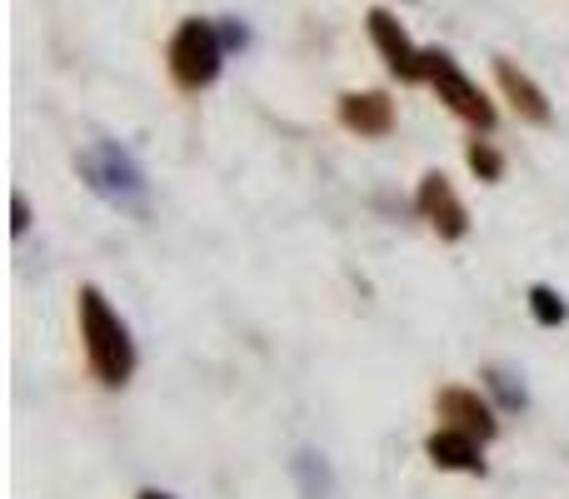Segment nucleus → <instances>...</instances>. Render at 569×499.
I'll use <instances>...</instances> for the list:
<instances>
[{
  "label": "nucleus",
  "instance_id": "obj_14",
  "mask_svg": "<svg viewBox=\"0 0 569 499\" xmlns=\"http://www.w3.org/2000/svg\"><path fill=\"white\" fill-rule=\"evenodd\" d=\"M465 166H470V176L485 180V186H500V180H505V156L490 146V140H480V136L465 146Z\"/></svg>",
  "mask_w": 569,
  "mask_h": 499
},
{
  "label": "nucleus",
  "instance_id": "obj_3",
  "mask_svg": "<svg viewBox=\"0 0 569 499\" xmlns=\"http://www.w3.org/2000/svg\"><path fill=\"white\" fill-rule=\"evenodd\" d=\"M166 66H170V80H176L186 96H196V90L216 86L220 66H226V46H220L216 20H200V16H186V20H180L176 36H170Z\"/></svg>",
  "mask_w": 569,
  "mask_h": 499
},
{
  "label": "nucleus",
  "instance_id": "obj_16",
  "mask_svg": "<svg viewBox=\"0 0 569 499\" xmlns=\"http://www.w3.org/2000/svg\"><path fill=\"white\" fill-rule=\"evenodd\" d=\"M26 230H30V200L16 190V196H10V236L20 240V236H26Z\"/></svg>",
  "mask_w": 569,
  "mask_h": 499
},
{
  "label": "nucleus",
  "instance_id": "obj_11",
  "mask_svg": "<svg viewBox=\"0 0 569 499\" xmlns=\"http://www.w3.org/2000/svg\"><path fill=\"white\" fill-rule=\"evenodd\" d=\"M485 395H490V405L500 415H520L525 405H530V395H525V385H520V375L510 370V365H485Z\"/></svg>",
  "mask_w": 569,
  "mask_h": 499
},
{
  "label": "nucleus",
  "instance_id": "obj_10",
  "mask_svg": "<svg viewBox=\"0 0 569 499\" xmlns=\"http://www.w3.org/2000/svg\"><path fill=\"white\" fill-rule=\"evenodd\" d=\"M425 460L435 470H450V475H485V445L475 435H460V430H430L425 435Z\"/></svg>",
  "mask_w": 569,
  "mask_h": 499
},
{
  "label": "nucleus",
  "instance_id": "obj_15",
  "mask_svg": "<svg viewBox=\"0 0 569 499\" xmlns=\"http://www.w3.org/2000/svg\"><path fill=\"white\" fill-rule=\"evenodd\" d=\"M216 30H220V46H226V56H230V50H246V46H250V26H246V20L220 16Z\"/></svg>",
  "mask_w": 569,
  "mask_h": 499
},
{
  "label": "nucleus",
  "instance_id": "obj_9",
  "mask_svg": "<svg viewBox=\"0 0 569 499\" xmlns=\"http://www.w3.org/2000/svg\"><path fill=\"white\" fill-rule=\"evenodd\" d=\"M495 80H500L505 100L515 106V116H520V120H530V126H550V120H555L550 96H545V90L535 86V80L525 76L510 56H495Z\"/></svg>",
  "mask_w": 569,
  "mask_h": 499
},
{
  "label": "nucleus",
  "instance_id": "obj_2",
  "mask_svg": "<svg viewBox=\"0 0 569 499\" xmlns=\"http://www.w3.org/2000/svg\"><path fill=\"white\" fill-rule=\"evenodd\" d=\"M76 170H80V180L106 200V206L130 210V216H146L150 180H146L140 160L130 156L126 146H116V140H96V146H86L76 156Z\"/></svg>",
  "mask_w": 569,
  "mask_h": 499
},
{
  "label": "nucleus",
  "instance_id": "obj_6",
  "mask_svg": "<svg viewBox=\"0 0 569 499\" xmlns=\"http://www.w3.org/2000/svg\"><path fill=\"white\" fill-rule=\"evenodd\" d=\"M415 210H420V220L440 240H465L470 236V210H465L460 190L450 186L445 170H425L420 176V186H415Z\"/></svg>",
  "mask_w": 569,
  "mask_h": 499
},
{
  "label": "nucleus",
  "instance_id": "obj_12",
  "mask_svg": "<svg viewBox=\"0 0 569 499\" xmlns=\"http://www.w3.org/2000/svg\"><path fill=\"white\" fill-rule=\"evenodd\" d=\"M290 475H295V485H300L305 499H330V490H335L330 465H325V455H315V450H300V455H295V460H290Z\"/></svg>",
  "mask_w": 569,
  "mask_h": 499
},
{
  "label": "nucleus",
  "instance_id": "obj_7",
  "mask_svg": "<svg viewBox=\"0 0 569 499\" xmlns=\"http://www.w3.org/2000/svg\"><path fill=\"white\" fill-rule=\"evenodd\" d=\"M435 415H440L445 430H460V435H475L480 445H490L495 435H500V420H495V405L490 395L470 390V385H445L440 395H435Z\"/></svg>",
  "mask_w": 569,
  "mask_h": 499
},
{
  "label": "nucleus",
  "instance_id": "obj_5",
  "mask_svg": "<svg viewBox=\"0 0 569 499\" xmlns=\"http://www.w3.org/2000/svg\"><path fill=\"white\" fill-rule=\"evenodd\" d=\"M365 30H370L375 50H380L385 70H390L395 80H405V86H420L425 80V50L410 40V30L400 26V16L385 6H375L370 16H365Z\"/></svg>",
  "mask_w": 569,
  "mask_h": 499
},
{
  "label": "nucleus",
  "instance_id": "obj_17",
  "mask_svg": "<svg viewBox=\"0 0 569 499\" xmlns=\"http://www.w3.org/2000/svg\"><path fill=\"white\" fill-rule=\"evenodd\" d=\"M136 499H176V495H166V490H140Z\"/></svg>",
  "mask_w": 569,
  "mask_h": 499
},
{
  "label": "nucleus",
  "instance_id": "obj_4",
  "mask_svg": "<svg viewBox=\"0 0 569 499\" xmlns=\"http://www.w3.org/2000/svg\"><path fill=\"white\" fill-rule=\"evenodd\" d=\"M425 80L435 86V96L445 100V106L455 110L460 120H470L475 130H495V120H500V110H495V100L485 96L480 86H475L470 76H465L460 66H455L450 50H425Z\"/></svg>",
  "mask_w": 569,
  "mask_h": 499
},
{
  "label": "nucleus",
  "instance_id": "obj_8",
  "mask_svg": "<svg viewBox=\"0 0 569 499\" xmlns=\"http://www.w3.org/2000/svg\"><path fill=\"white\" fill-rule=\"evenodd\" d=\"M335 116H340V126L355 130V136L380 140L395 130V100L385 96V90H345Z\"/></svg>",
  "mask_w": 569,
  "mask_h": 499
},
{
  "label": "nucleus",
  "instance_id": "obj_13",
  "mask_svg": "<svg viewBox=\"0 0 569 499\" xmlns=\"http://www.w3.org/2000/svg\"><path fill=\"white\" fill-rule=\"evenodd\" d=\"M525 305H530L535 325H545V330H560L569 320V300L555 290V285H530V290H525Z\"/></svg>",
  "mask_w": 569,
  "mask_h": 499
},
{
  "label": "nucleus",
  "instance_id": "obj_1",
  "mask_svg": "<svg viewBox=\"0 0 569 499\" xmlns=\"http://www.w3.org/2000/svg\"><path fill=\"white\" fill-rule=\"evenodd\" d=\"M76 325H80V350H86L90 375L106 390H126L140 355H136V340H130V325L110 310L100 285H80L76 290Z\"/></svg>",
  "mask_w": 569,
  "mask_h": 499
}]
</instances>
